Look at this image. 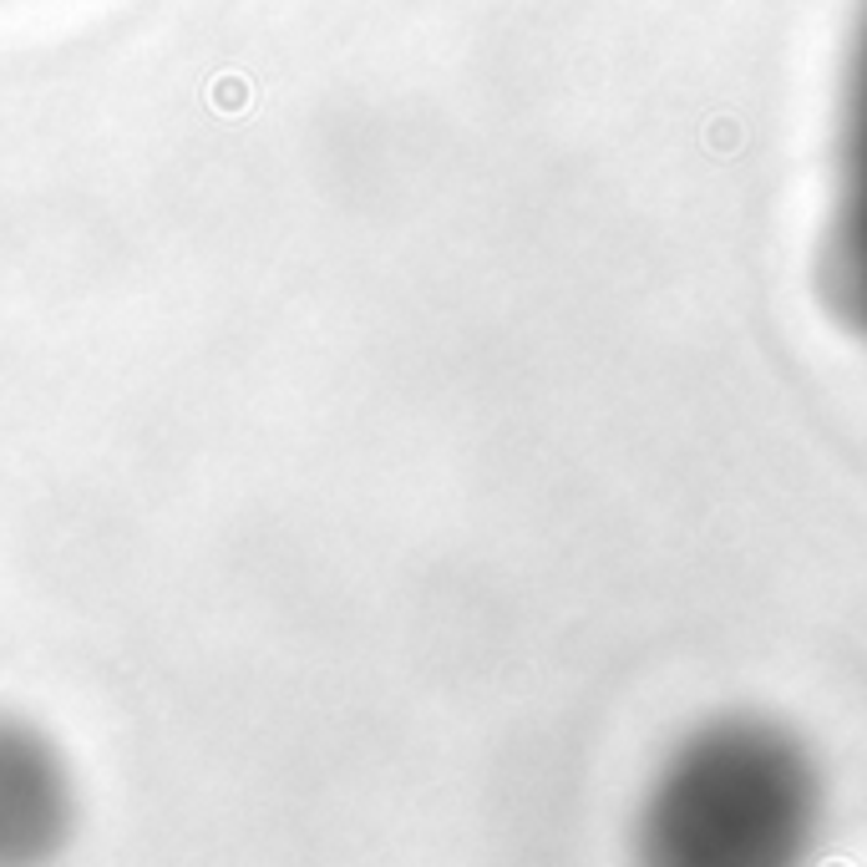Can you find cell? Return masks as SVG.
I'll return each mask as SVG.
<instances>
[{
	"label": "cell",
	"mask_w": 867,
	"mask_h": 867,
	"mask_svg": "<svg viewBox=\"0 0 867 867\" xmlns=\"http://www.w3.org/2000/svg\"><path fill=\"white\" fill-rule=\"evenodd\" d=\"M817 781L771 725H710L660 771L649 847L675 863H777L807 842Z\"/></svg>",
	"instance_id": "cell-1"
},
{
	"label": "cell",
	"mask_w": 867,
	"mask_h": 867,
	"mask_svg": "<svg viewBox=\"0 0 867 867\" xmlns=\"http://www.w3.org/2000/svg\"><path fill=\"white\" fill-rule=\"evenodd\" d=\"M838 284L853 320L867 330V26L847 76V107H842V162H838Z\"/></svg>",
	"instance_id": "cell-2"
},
{
	"label": "cell",
	"mask_w": 867,
	"mask_h": 867,
	"mask_svg": "<svg viewBox=\"0 0 867 867\" xmlns=\"http://www.w3.org/2000/svg\"><path fill=\"white\" fill-rule=\"evenodd\" d=\"M51 811H57L51 771L36 761V746L0 735V853L41 842Z\"/></svg>",
	"instance_id": "cell-3"
}]
</instances>
